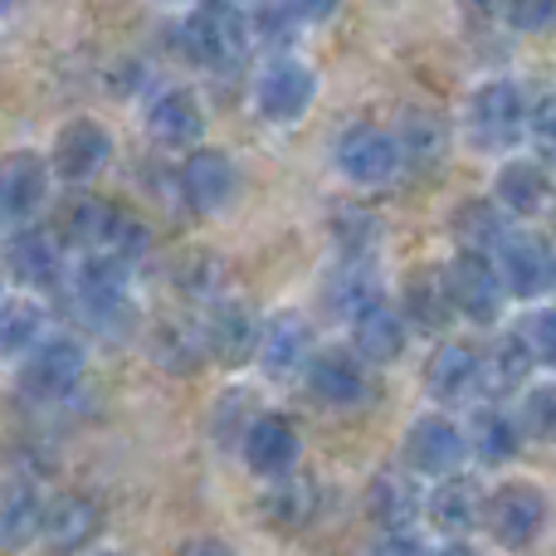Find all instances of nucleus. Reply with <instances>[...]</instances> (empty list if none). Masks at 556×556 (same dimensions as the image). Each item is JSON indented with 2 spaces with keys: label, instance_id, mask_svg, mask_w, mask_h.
I'll return each instance as SVG.
<instances>
[{
  "label": "nucleus",
  "instance_id": "nucleus-1",
  "mask_svg": "<svg viewBox=\"0 0 556 556\" xmlns=\"http://www.w3.org/2000/svg\"><path fill=\"white\" fill-rule=\"evenodd\" d=\"M186 49L201 68L211 74H230L244 64V49H250V20L240 15L235 0H201V5L186 15Z\"/></svg>",
  "mask_w": 556,
  "mask_h": 556
},
{
  "label": "nucleus",
  "instance_id": "nucleus-4",
  "mask_svg": "<svg viewBox=\"0 0 556 556\" xmlns=\"http://www.w3.org/2000/svg\"><path fill=\"white\" fill-rule=\"evenodd\" d=\"M84 381V346L74 337H39L25 356H20V391L39 405L68 401Z\"/></svg>",
  "mask_w": 556,
  "mask_h": 556
},
{
  "label": "nucleus",
  "instance_id": "nucleus-28",
  "mask_svg": "<svg viewBox=\"0 0 556 556\" xmlns=\"http://www.w3.org/2000/svg\"><path fill=\"white\" fill-rule=\"evenodd\" d=\"M420 493H415L410 473H376L371 493H366V513H371L376 528L386 532H410L415 518H420Z\"/></svg>",
  "mask_w": 556,
  "mask_h": 556
},
{
  "label": "nucleus",
  "instance_id": "nucleus-13",
  "mask_svg": "<svg viewBox=\"0 0 556 556\" xmlns=\"http://www.w3.org/2000/svg\"><path fill=\"white\" fill-rule=\"evenodd\" d=\"M127 269L132 264L117 260L108 250H84V264L74 274V298L93 323H113L127 307Z\"/></svg>",
  "mask_w": 556,
  "mask_h": 556
},
{
  "label": "nucleus",
  "instance_id": "nucleus-10",
  "mask_svg": "<svg viewBox=\"0 0 556 556\" xmlns=\"http://www.w3.org/2000/svg\"><path fill=\"white\" fill-rule=\"evenodd\" d=\"M483 528L503 547H528L547 528V498L532 483H503L493 498H483Z\"/></svg>",
  "mask_w": 556,
  "mask_h": 556
},
{
  "label": "nucleus",
  "instance_id": "nucleus-14",
  "mask_svg": "<svg viewBox=\"0 0 556 556\" xmlns=\"http://www.w3.org/2000/svg\"><path fill=\"white\" fill-rule=\"evenodd\" d=\"M147 137L166 152H191L205 137V108L191 88H166L147 108Z\"/></svg>",
  "mask_w": 556,
  "mask_h": 556
},
{
  "label": "nucleus",
  "instance_id": "nucleus-40",
  "mask_svg": "<svg viewBox=\"0 0 556 556\" xmlns=\"http://www.w3.org/2000/svg\"><path fill=\"white\" fill-rule=\"evenodd\" d=\"M288 5V15H298V20H307V25H317V20H327L342 0H283Z\"/></svg>",
  "mask_w": 556,
  "mask_h": 556
},
{
  "label": "nucleus",
  "instance_id": "nucleus-43",
  "mask_svg": "<svg viewBox=\"0 0 556 556\" xmlns=\"http://www.w3.org/2000/svg\"><path fill=\"white\" fill-rule=\"evenodd\" d=\"M0 298H5V278H0Z\"/></svg>",
  "mask_w": 556,
  "mask_h": 556
},
{
  "label": "nucleus",
  "instance_id": "nucleus-31",
  "mask_svg": "<svg viewBox=\"0 0 556 556\" xmlns=\"http://www.w3.org/2000/svg\"><path fill=\"white\" fill-rule=\"evenodd\" d=\"M493 201L508 215H538V211H547V201H552V176L542 172V162H508L498 172Z\"/></svg>",
  "mask_w": 556,
  "mask_h": 556
},
{
  "label": "nucleus",
  "instance_id": "nucleus-20",
  "mask_svg": "<svg viewBox=\"0 0 556 556\" xmlns=\"http://www.w3.org/2000/svg\"><path fill=\"white\" fill-rule=\"evenodd\" d=\"M201 346L225 366H244L260 346V327H254V313L244 303H215L205 313L201 327Z\"/></svg>",
  "mask_w": 556,
  "mask_h": 556
},
{
  "label": "nucleus",
  "instance_id": "nucleus-42",
  "mask_svg": "<svg viewBox=\"0 0 556 556\" xmlns=\"http://www.w3.org/2000/svg\"><path fill=\"white\" fill-rule=\"evenodd\" d=\"M10 5H15V0H0V15H5V10H10Z\"/></svg>",
  "mask_w": 556,
  "mask_h": 556
},
{
  "label": "nucleus",
  "instance_id": "nucleus-18",
  "mask_svg": "<svg viewBox=\"0 0 556 556\" xmlns=\"http://www.w3.org/2000/svg\"><path fill=\"white\" fill-rule=\"evenodd\" d=\"M401 317L415 327V332H444L454 317V293H450V269L440 264H425L405 278L401 288Z\"/></svg>",
  "mask_w": 556,
  "mask_h": 556
},
{
  "label": "nucleus",
  "instance_id": "nucleus-9",
  "mask_svg": "<svg viewBox=\"0 0 556 556\" xmlns=\"http://www.w3.org/2000/svg\"><path fill=\"white\" fill-rule=\"evenodd\" d=\"M337 166L356 186H391L405 172V156L395 132H386V127H346L337 142Z\"/></svg>",
  "mask_w": 556,
  "mask_h": 556
},
{
  "label": "nucleus",
  "instance_id": "nucleus-7",
  "mask_svg": "<svg viewBox=\"0 0 556 556\" xmlns=\"http://www.w3.org/2000/svg\"><path fill=\"white\" fill-rule=\"evenodd\" d=\"M113 162V132L98 117H68L54 132V152H49V172L68 186L93 181Z\"/></svg>",
  "mask_w": 556,
  "mask_h": 556
},
{
  "label": "nucleus",
  "instance_id": "nucleus-27",
  "mask_svg": "<svg viewBox=\"0 0 556 556\" xmlns=\"http://www.w3.org/2000/svg\"><path fill=\"white\" fill-rule=\"evenodd\" d=\"M317 503H323L317 483L288 469V473H274L269 493H264V518H269L278 532H303L307 522L317 518Z\"/></svg>",
  "mask_w": 556,
  "mask_h": 556
},
{
  "label": "nucleus",
  "instance_id": "nucleus-6",
  "mask_svg": "<svg viewBox=\"0 0 556 556\" xmlns=\"http://www.w3.org/2000/svg\"><path fill=\"white\" fill-rule=\"evenodd\" d=\"M176 186H181V201L201 215H220L225 205L240 195V166H235L230 152L220 147H191V156L176 172Z\"/></svg>",
  "mask_w": 556,
  "mask_h": 556
},
{
  "label": "nucleus",
  "instance_id": "nucleus-37",
  "mask_svg": "<svg viewBox=\"0 0 556 556\" xmlns=\"http://www.w3.org/2000/svg\"><path fill=\"white\" fill-rule=\"evenodd\" d=\"M518 337L528 342L532 362L556 366V307H538V313H528L518 323Z\"/></svg>",
  "mask_w": 556,
  "mask_h": 556
},
{
  "label": "nucleus",
  "instance_id": "nucleus-35",
  "mask_svg": "<svg viewBox=\"0 0 556 556\" xmlns=\"http://www.w3.org/2000/svg\"><path fill=\"white\" fill-rule=\"evenodd\" d=\"M45 332H49V317H45V307H39L35 298H15V303L0 298V356L20 362V356H25Z\"/></svg>",
  "mask_w": 556,
  "mask_h": 556
},
{
  "label": "nucleus",
  "instance_id": "nucleus-39",
  "mask_svg": "<svg viewBox=\"0 0 556 556\" xmlns=\"http://www.w3.org/2000/svg\"><path fill=\"white\" fill-rule=\"evenodd\" d=\"M503 10H508V25L522 35H542L556 25V0H503Z\"/></svg>",
  "mask_w": 556,
  "mask_h": 556
},
{
  "label": "nucleus",
  "instance_id": "nucleus-24",
  "mask_svg": "<svg viewBox=\"0 0 556 556\" xmlns=\"http://www.w3.org/2000/svg\"><path fill=\"white\" fill-rule=\"evenodd\" d=\"M260 366L274 376V381H283V376L303 371L307 356H313V332H307V323L298 313H278L269 327L260 332Z\"/></svg>",
  "mask_w": 556,
  "mask_h": 556
},
{
  "label": "nucleus",
  "instance_id": "nucleus-30",
  "mask_svg": "<svg viewBox=\"0 0 556 556\" xmlns=\"http://www.w3.org/2000/svg\"><path fill=\"white\" fill-rule=\"evenodd\" d=\"M39 518H45V498L29 479H0V547H20V542L39 538Z\"/></svg>",
  "mask_w": 556,
  "mask_h": 556
},
{
  "label": "nucleus",
  "instance_id": "nucleus-19",
  "mask_svg": "<svg viewBox=\"0 0 556 556\" xmlns=\"http://www.w3.org/2000/svg\"><path fill=\"white\" fill-rule=\"evenodd\" d=\"M244 464H250L260 479H274V473H288L298 464V430L283 415H250L240 434Z\"/></svg>",
  "mask_w": 556,
  "mask_h": 556
},
{
  "label": "nucleus",
  "instance_id": "nucleus-12",
  "mask_svg": "<svg viewBox=\"0 0 556 556\" xmlns=\"http://www.w3.org/2000/svg\"><path fill=\"white\" fill-rule=\"evenodd\" d=\"M450 293H454V313H464L469 323H498L508 288H503L493 254L459 250V260L450 264Z\"/></svg>",
  "mask_w": 556,
  "mask_h": 556
},
{
  "label": "nucleus",
  "instance_id": "nucleus-17",
  "mask_svg": "<svg viewBox=\"0 0 556 556\" xmlns=\"http://www.w3.org/2000/svg\"><path fill=\"white\" fill-rule=\"evenodd\" d=\"M307 376V391L317 395L323 405H337V410H346V405H362L366 401V362L356 352H313L303 366Z\"/></svg>",
  "mask_w": 556,
  "mask_h": 556
},
{
  "label": "nucleus",
  "instance_id": "nucleus-5",
  "mask_svg": "<svg viewBox=\"0 0 556 556\" xmlns=\"http://www.w3.org/2000/svg\"><path fill=\"white\" fill-rule=\"evenodd\" d=\"M313 98H317V74L298 54H274L269 64L260 68V78H254V103H260V113L278 127L303 123Z\"/></svg>",
  "mask_w": 556,
  "mask_h": 556
},
{
  "label": "nucleus",
  "instance_id": "nucleus-3",
  "mask_svg": "<svg viewBox=\"0 0 556 556\" xmlns=\"http://www.w3.org/2000/svg\"><path fill=\"white\" fill-rule=\"evenodd\" d=\"M464 123H469L473 142L483 152H508V147H518L528 137V98H522V88L513 78H489V84H479L469 93Z\"/></svg>",
  "mask_w": 556,
  "mask_h": 556
},
{
  "label": "nucleus",
  "instance_id": "nucleus-38",
  "mask_svg": "<svg viewBox=\"0 0 556 556\" xmlns=\"http://www.w3.org/2000/svg\"><path fill=\"white\" fill-rule=\"evenodd\" d=\"M528 137L542 162H556V93L538 98V103L528 108Z\"/></svg>",
  "mask_w": 556,
  "mask_h": 556
},
{
  "label": "nucleus",
  "instance_id": "nucleus-32",
  "mask_svg": "<svg viewBox=\"0 0 556 556\" xmlns=\"http://www.w3.org/2000/svg\"><path fill=\"white\" fill-rule=\"evenodd\" d=\"M401 156L410 166H440L444 156H450V123H444L440 113H430V108H410L405 113V123H401Z\"/></svg>",
  "mask_w": 556,
  "mask_h": 556
},
{
  "label": "nucleus",
  "instance_id": "nucleus-26",
  "mask_svg": "<svg viewBox=\"0 0 556 556\" xmlns=\"http://www.w3.org/2000/svg\"><path fill=\"white\" fill-rule=\"evenodd\" d=\"M5 269L25 288H54L59 269H64V260H59V240L49 230H20L15 240L5 244Z\"/></svg>",
  "mask_w": 556,
  "mask_h": 556
},
{
  "label": "nucleus",
  "instance_id": "nucleus-8",
  "mask_svg": "<svg viewBox=\"0 0 556 556\" xmlns=\"http://www.w3.org/2000/svg\"><path fill=\"white\" fill-rule=\"evenodd\" d=\"M493 264H498V278L513 298H542L556 288V254L542 235L508 230L493 250Z\"/></svg>",
  "mask_w": 556,
  "mask_h": 556
},
{
  "label": "nucleus",
  "instance_id": "nucleus-15",
  "mask_svg": "<svg viewBox=\"0 0 556 556\" xmlns=\"http://www.w3.org/2000/svg\"><path fill=\"white\" fill-rule=\"evenodd\" d=\"M49 181H54V172L39 152H10L0 162V215H10V220L39 215L49 201Z\"/></svg>",
  "mask_w": 556,
  "mask_h": 556
},
{
  "label": "nucleus",
  "instance_id": "nucleus-33",
  "mask_svg": "<svg viewBox=\"0 0 556 556\" xmlns=\"http://www.w3.org/2000/svg\"><path fill=\"white\" fill-rule=\"evenodd\" d=\"M327 298H332V307L346 317H356L362 307L381 303V278H376L371 254H342L332 283H327Z\"/></svg>",
  "mask_w": 556,
  "mask_h": 556
},
{
  "label": "nucleus",
  "instance_id": "nucleus-41",
  "mask_svg": "<svg viewBox=\"0 0 556 556\" xmlns=\"http://www.w3.org/2000/svg\"><path fill=\"white\" fill-rule=\"evenodd\" d=\"M459 5H469V10H493L498 0H459Z\"/></svg>",
  "mask_w": 556,
  "mask_h": 556
},
{
  "label": "nucleus",
  "instance_id": "nucleus-29",
  "mask_svg": "<svg viewBox=\"0 0 556 556\" xmlns=\"http://www.w3.org/2000/svg\"><path fill=\"white\" fill-rule=\"evenodd\" d=\"M532 352L518 332L498 337L489 346V356H479V395H513L528 386V371H532Z\"/></svg>",
  "mask_w": 556,
  "mask_h": 556
},
{
  "label": "nucleus",
  "instance_id": "nucleus-25",
  "mask_svg": "<svg viewBox=\"0 0 556 556\" xmlns=\"http://www.w3.org/2000/svg\"><path fill=\"white\" fill-rule=\"evenodd\" d=\"M464 440H469V454L479 464H513L518 459V450H522V425H518V415H508V410H498V405H483V410H473V420H469V430H464Z\"/></svg>",
  "mask_w": 556,
  "mask_h": 556
},
{
  "label": "nucleus",
  "instance_id": "nucleus-11",
  "mask_svg": "<svg viewBox=\"0 0 556 556\" xmlns=\"http://www.w3.org/2000/svg\"><path fill=\"white\" fill-rule=\"evenodd\" d=\"M469 459V440H464V425H454L450 415H420V420L405 430V464L415 473H459V464Z\"/></svg>",
  "mask_w": 556,
  "mask_h": 556
},
{
  "label": "nucleus",
  "instance_id": "nucleus-22",
  "mask_svg": "<svg viewBox=\"0 0 556 556\" xmlns=\"http://www.w3.org/2000/svg\"><path fill=\"white\" fill-rule=\"evenodd\" d=\"M425 386H430L434 401L459 405L479 395V352L469 342H440L425 366Z\"/></svg>",
  "mask_w": 556,
  "mask_h": 556
},
{
  "label": "nucleus",
  "instance_id": "nucleus-23",
  "mask_svg": "<svg viewBox=\"0 0 556 556\" xmlns=\"http://www.w3.org/2000/svg\"><path fill=\"white\" fill-rule=\"evenodd\" d=\"M103 518H98V503L84 498V493H59V498L45 503V518H39V538L59 552L88 547L98 538Z\"/></svg>",
  "mask_w": 556,
  "mask_h": 556
},
{
  "label": "nucleus",
  "instance_id": "nucleus-34",
  "mask_svg": "<svg viewBox=\"0 0 556 556\" xmlns=\"http://www.w3.org/2000/svg\"><path fill=\"white\" fill-rule=\"evenodd\" d=\"M503 235H508V211H503L498 201L473 195V201H464L459 211H454V240H459V250L493 254Z\"/></svg>",
  "mask_w": 556,
  "mask_h": 556
},
{
  "label": "nucleus",
  "instance_id": "nucleus-16",
  "mask_svg": "<svg viewBox=\"0 0 556 556\" xmlns=\"http://www.w3.org/2000/svg\"><path fill=\"white\" fill-rule=\"evenodd\" d=\"M425 518L444 542H464L473 528H483V493L464 473H444L425 498Z\"/></svg>",
  "mask_w": 556,
  "mask_h": 556
},
{
  "label": "nucleus",
  "instance_id": "nucleus-36",
  "mask_svg": "<svg viewBox=\"0 0 556 556\" xmlns=\"http://www.w3.org/2000/svg\"><path fill=\"white\" fill-rule=\"evenodd\" d=\"M518 425H522V440H538V444H556V381H538V386H522Z\"/></svg>",
  "mask_w": 556,
  "mask_h": 556
},
{
  "label": "nucleus",
  "instance_id": "nucleus-21",
  "mask_svg": "<svg viewBox=\"0 0 556 556\" xmlns=\"http://www.w3.org/2000/svg\"><path fill=\"white\" fill-rule=\"evenodd\" d=\"M405 337H410V323L386 303H371L352 317V352L366 366H391L405 352Z\"/></svg>",
  "mask_w": 556,
  "mask_h": 556
},
{
  "label": "nucleus",
  "instance_id": "nucleus-2",
  "mask_svg": "<svg viewBox=\"0 0 556 556\" xmlns=\"http://www.w3.org/2000/svg\"><path fill=\"white\" fill-rule=\"evenodd\" d=\"M64 240L78 244V250H108L132 264L147 254L152 235H147V225L137 215H127L113 201H74L64 211Z\"/></svg>",
  "mask_w": 556,
  "mask_h": 556
}]
</instances>
